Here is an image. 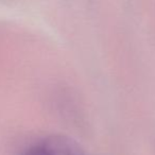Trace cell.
I'll use <instances>...</instances> for the list:
<instances>
[{
	"label": "cell",
	"instance_id": "1",
	"mask_svg": "<svg viewBox=\"0 0 155 155\" xmlns=\"http://www.w3.org/2000/svg\"><path fill=\"white\" fill-rule=\"evenodd\" d=\"M22 155H84V152L72 138L65 135H51L33 143Z\"/></svg>",
	"mask_w": 155,
	"mask_h": 155
}]
</instances>
